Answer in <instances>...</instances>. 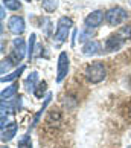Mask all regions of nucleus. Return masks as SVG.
I'll return each instance as SVG.
<instances>
[{"label": "nucleus", "mask_w": 131, "mask_h": 148, "mask_svg": "<svg viewBox=\"0 0 131 148\" xmlns=\"http://www.w3.org/2000/svg\"><path fill=\"white\" fill-rule=\"evenodd\" d=\"M0 122H2V124H0V128H6V122H8V119H6V114H2V121H0Z\"/></svg>", "instance_id": "5701e85b"}, {"label": "nucleus", "mask_w": 131, "mask_h": 148, "mask_svg": "<svg viewBox=\"0 0 131 148\" xmlns=\"http://www.w3.org/2000/svg\"><path fill=\"white\" fill-rule=\"evenodd\" d=\"M14 64V61L11 58H6L2 61V75H5V72H8V70L11 69V66Z\"/></svg>", "instance_id": "412c9836"}, {"label": "nucleus", "mask_w": 131, "mask_h": 148, "mask_svg": "<svg viewBox=\"0 0 131 148\" xmlns=\"http://www.w3.org/2000/svg\"><path fill=\"white\" fill-rule=\"evenodd\" d=\"M15 134H17V122L12 121L6 125V128L2 130V142H9Z\"/></svg>", "instance_id": "9d476101"}, {"label": "nucleus", "mask_w": 131, "mask_h": 148, "mask_svg": "<svg viewBox=\"0 0 131 148\" xmlns=\"http://www.w3.org/2000/svg\"><path fill=\"white\" fill-rule=\"evenodd\" d=\"M12 46H14V52H12V55H11L9 58L15 63H18L23 60L25 57V52H26V45H25V40L23 38H15V40L12 41Z\"/></svg>", "instance_id": "39448f33"}, {"label": "nucleus", "mask_w": 131, "mask_h": 148, "mask_svg": "<svg viewBox=\"0 0 131 148\" xmlns=\"http://www.w3.org/2000/svg\"><path fill=\"white\" fill-rule=\"evenodd\" d=\"M41 5L47 12H52V11H55L58 8V0H43Z\"/></svg>", "instance_id": "2eb2a0df"}, {"label": "nucleus", "mask_w": 131, "mask_h": 148, "mask_svg": "<svg viewBox=\"0 0 131 148\" xmlns=\"http://www.w3.org/2000/svg\"><path fill=\"white\" fill-rule=\"evenodd\" d=\"M102 21H104V12L98 9V11H93L91 14L87 15L85 20H84V23H85V28L93 29V28H98V26H101V25H102Z\"/></svg>", "instance_id": "0eeeda50"}, {"label": "nucleus", "mask_w": 131, "mask_h": 148, "mask_svg": "<svg viewBox=\"0 0 131 148\" xmlns=\"http://www.w3.org/2000/svg\"><path fill=\"white\" fill-rule=\"evenodd\" d=\"M3 5L11 11H17V9L21 8V3L18 2V0H3Z\"/></svg>", "instance_id": "a211bd4d"}, {"label": "nucleus", "mask_w": 131, "mask_h": 148, "mask_svg": "<svg viewBox=\"0 0 131 148\" xmlns=\"http://www.w3.org/2000/svg\"><path fill=\"white\" fill-rule=\"evenodd\" d=\"M50 99H52V93H47V96H46V99H44V104H43V107L40 108V112H38V113L35 114V118H34V122H32V128H34L35 125L38 124V121H40V118H41L43 112L46 110V107H47V104L50 102Z\"/></svg>", "instance_id": "ddd939ff"}, {"label": "nucleus", "mask_w": 131, "mask_h": 148, "mask_svg": "<svg viewBox=\"0 0 131 148\" xmlns=\"http://www.w3.org/2000/svg\"><path fill=\"white\" fill-rule=\"evenodd\" d=\"M17 90H18V84H11L9 87H6L3 92H2V101H6V99H9V98H12L15 93H17Z\"/></svg>", "instance_id": "f8f14e48"}, {"label": "nucleus", "mask_w": 131, "mask_h": 148, "mask_svg": "<svg viewBox=\"0 0 131 148\" xmlns=\"http://www.w3.org/2000/svg\"><path fill=\"white\" fill-rule=\"evenodd\" d=\"M105 76H107V69H105V66H104L102 63L96 61V63H91V64L87 66L85 78H87L89 83L98 84V83H101V81L105 79Z\"/></svg>", "instance_id": "f257e3e1"}, {"label": "nucleus", "mask_w": 131, "mask_h": 148, "mask_svg": "<svg viewBox=\"0 0 131 148\" xmlns=\"http://www.w3.org/2000/svg\"><path fill=\"white\" fill-rule=\"evenodd\" d=\"M28 2H31V0H28Z\"/></svg>", "instance_id": "a878e982"}, {"label": "nucleus", "mask_w": 131, "mask_h": 148, "mask_svg": "<svg viewBox=\"0 0 131 148\" xmlns=\"http://www.w3.org/2000/svg\"><path fill=\"white\" fill-rule=\"evenodd\" d=\"M31 40H29V47H28V58L31 60L32 58V55H34V46H35V34H31Z\"/></svg>", "instance_id": "aec40b11"}, {"label": "nucleus", "mask_w": 131, "mask_h": 148, "mask_svg": "<svg viewBox=\"0 0 131 148\" xmlns=\"http://www.w3.org/2000/svg\"><path fill=\"white\" fill-rule=\"evenodd\" d=\"M3 148H8V147H3Z\"/></svg>", "instance_id": "393cba45"}, {"label": "nucleus", "mask_w": 131, "mask_h": 148, "mask_svg": "<svg viewBox=\"0 0 131 148\" xmlns=\"http://www.w3.org/2000/svg\"><path fill=\"white\" fill-rule=\"evenodd\" d=\"M99 51H101V43L96 41V40H90L83 46V53L87 57L96 55V53H99Z\"/></svg>", "instance_id": "1a4fd4ad"}, {"label": "nucleus", "mask_w": 131, "mask_h": 148, "mask_svg": "<svg viewBox=\"0 0 131 148\" xmlns=\"http://www.w3.org/2000/svg\"><path fill=\"white\" fill-rule=\"evenodd\" d=\"M127 18H128V12L123 8H121V6L110 8L105 12V20H107V23L110 26H119L122 21H125Z\"/></svg>", "instance_id": "f03ea898"}, {"label": "nucleus", "mask_w": 131, "mask_h": 148, "mask_svg": "<svg viewBox=\"0 0 131 148\" xmlns=\"http://www.w3.org/2000/svg\"><path fill=\"white\" fill-rule=\"evenodd\" d=\"M0 12H2V14H0V18H5V5H2V11H0Z\"/></svg>", "instance_id": "b1692460"}, {"label": "nucleus", "mask_w": 131, "mask_h": 148, "mask_svg": "<svg viewBox=\"0 0 131 148\" xmlns=\"http://www.w3.org/2000/svg\"><path fill=\"white\" fill-rule=\"evenodd\" d=\"M46 90H47V83H46V81H41V83H38L37 89L34 92V95L37 98H43V95L46 93Z\"/></svg>", "instance_id": "f3484780"}, {"label": "nucleus", "mask_w": 131, "mask_h": 148, "mask_svg": "<svg viewBox=\"0 0 131 148\" xmlns=\"http://www.w3.org/2000/svg\"><path fill=\"white\" fill-rule=\"evenodd\" d=\"M37 81H38V73L37 72H32L28 78H26V81H25V87H26V90H28L29 93L31 92H35V84H37Z\"/></svg>", "instance_id": "9b49d317"}, {"label": "nucleus", "mask_w": 131, "mask_h": 148, "mask_svg": "<svg viewBox=\"0 0 131 148\" xmlns=\"http://www.w3.org/2000/svg\"><path fill=\"white\" fill-rule=\"evenodd\" d=\"M123 45H125V41L117 34H114V35H110V37L107 38V41H105V51L107 52H116Z\"/></svg>", "instance_id": "6e6552de"}, {"label": "nucleus", "mask_w": 131, "mask_h": 148, "mask_svg": "<svg viewBox=\"0 0 131 148\" xmlns=\"http://www.w3.org/2000/svg\"><path fill=\"white\" fill-rule=\"evenodd\" d=\"M89 38H91V29L87 28V31H84V32H81V34H79V41H87Z\"/></svg>", "instance_id": "4be33fe9"}, {"label": "nucleus", "mask_w": 131, "mask_h": 148, "mask_svg": "<svg viewBox=\"0 0 131 148\" xmlns=\"http://www.w3.org/2000/svg\"><path fill=\"white\" fill-rule=\"evenodd\" d=\"M17 148H32V142H31V138H29L28 134L23 136V138H21V139L18 140Z\"/></svg>", "instance_id": "6ab92c4d"}, {"label": "nucleus", "mask_w": 131, "mask_h": 148, "mask_svg": "<svg viewBox=\"0 0 131 148\" xmlns=\"http://www.w3.org/2000/svg\"><path fill=\"white\" fill-rule=\"evenodd\" d=\"M116 34L121 37L123 41L130 40V38H131V26H123V28H121V29L116 32Z\"/></svg>", "instance_id": "dca6fc26"}, {"label": "nucleus", "mask_w": 131, "mask_h": 148, "mask_svg": "<svg viewBox=\"0 0 131 148\" xmlns=\"http://www.w3.org/2000/svg\"><path fill=\"white\" fill-rule=\"evenodd\" d=\"M73 26L72 18L69 17H61L58 20V26H57V32H55V41L57 43H64L69 37L70 28Z\"/></svg>", "instance_id": "7ed1b4c3"}, {"label": "nucleus", "mask_w": 131, "mask_h": 148, "mask_svg": "<svg viewBox=\"0 0 131 148\" xmlns=\"http://www.w3.org/2000/svg\"><path fill=\"white\" fill-rule=\"evenodd\" d=\"M25 72V66H21V67H18L17 70H14L12 73H9V75H5L2 76V83H8V81H14V79H17L18 76Z\"/></svg>", "instance_id": "4468645a"}, {"label": "nucleus", "mask_w": 131, "mask_h": 148, "mask_svg": "<svg viewBox=\"0 0 131 148\" xmlns=\"http://www.w3.org/2000/svg\"><path fill=\"white\" fill-rule=\"evenodd\" d=\"M8 28L15 35L23 34L25 29H26V25H25L23 17H20V15H12V17L9 18V21H8Z\"/></svg>", "instance_id": "423d86ee"}, {"label": "nucleus", "mask_w": 131, "mask_h": 148, "mask_svg": "<svg viewBox=\"0 0 131 148\" xmlns=\"http://www.w3.org/2000/svg\"><path fill=\"white\" fill-rule=\"evenodd\" d=\"M69 66H70V61H69V57L66 52H61L58 57V70H57V83H61V81L67 76L69 73Z\"/></svg>", "instance_id": "20e7f679"}]
</instances>
